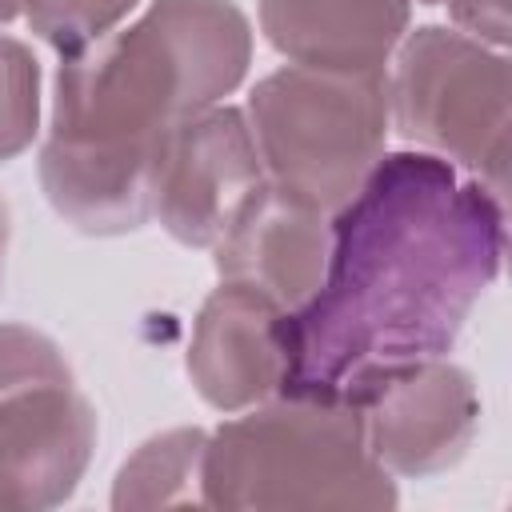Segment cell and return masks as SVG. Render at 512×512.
<instances>
[{"label":"cell","instance_id":"1","mask_svg":"<svg viewBox=\"0 0 512 512\" xmlns=\"http://www.w3.org/2000/svg\"><path fill=\"white\" fill-rule=\"evenodd\" d=\"M504 196L432 152H392L332 212L316 292L280 316V392L340 400L360 380L444 356L500 276Z\"/></svg>","mask_w":512,"mask_h":512},{"label":"cell","instance_id":"2","mask_svg":"<svg viewBox=\"0 0 512 512\" xmlns=\"http://www.w3.org/2000/svg\"><path fill=\"white\" fill-rule=\"evenodd\" d=\"M252 32L232 0H152L96 44L60 56L40 184L80 232H132L152 216V176L168 132L228 96Z\"/></svg>","mask_w":512,"mask_h":512},{"label":"cell","instance_id":"3","mask_svg":"<svg viewBox=\"0 0 512 512\" xmlns=\"http://www.w3.org/2000/svg\"><path fill=\"white\" fill-rule=\"evenodd\" d=\"M208 508H392L396 488L348 400L280 396L204 444Z\"/></svg>","mask_w":512,"mask_h":512},{"label":"cell","instance_id":"4","mask_svg":"<svg viewBox=\"0 0 512 512\" xmlns=\"http://www.w3.org/2000/svg\"><path fill=\"white\" fill-rule=\"evenodd\" d=\"M248 128L272 188L332 216L384 156V72L280 68L248 96Z\"/></svg>","mask_w":512,"mask_h":512},{"label":"cell","instance_id":"5","mask_svg":"<svg viewBox=\"0 0 512 512\" xmlns=\"http://www.w3.org/2000/svg\"><path fill=\"white\" fill-rule=\"evenodd\" d=\"M388 108L404 140L508 192V60L456 28H416L396 60Z\"/></svg>","mask_w":512,"mask_h":512},{"label":"cell","instance_id":"6","mask_svg":"<svg viewBox=\"0 0 512 512\" xmlns=\"http://www.w3.org/2000/svg\"><path fill=\"white\" fill-rule=\"evenodd\" d=\"M96 448V412L60 348L24 324H0L4 508L68 500Z\"/></svg>","mask_w":512,"mask_h":512},{"label":"cell","instance_id":"7","mask_svg":"<svg viewBox=\"0 0 512 512\" xmlns=\"http://www.w3.org/2000/svg\"><path fill=\"white\" fill-rule=\"evenodd\" d=\"M340 400L356 408L372 460L396 476L452 468L468 452L480 416L472 376L440 356L384 368Z\"/></svg>","mask_w":512,"mask_h":512},{"label":"cell","instance_id":"8","mask_svg":"<svg viewBox=\"0 0 512 512\" xmlns=\"http://www.w3.org/2000/svg\"><path fill=\"white\" fill-rule=\"evenodd\" d=\"M264 184L268 176L244 112L204 108L180 120L160 148L152 216L180 244L212 248Z\"/></svg>","mask_w":512,"mask_h":512},{"label":"cell","instance_id":"9","mask_svg":"<svg viewBox=\"0 0 512 512\" xmlns=\"http://www.w3.org/2000/svg\"><path fill=\"white\" fill-rule=\"evenodd\" d=\"M280 316L284 308L276 300L232 280L204 300L188 348V376L212 408L240 412L280 392Z\"/></svg>","mask_w":512,"mask_h":512},{"label":"cell","instance_id":"10","mask_svg":"<svg viewBox=\"0 0 512 512\" xmlns=\"http://www.w3.org/2000/svg\"><path fill=\"white\" fill-rule=\"evenodd\" d=\"M212 248L220 280L256 288L292 312L316 292L324 276L328 216L264 184Z\"/></svg>","mask_w":512,"mask_h":512},{"label":"cell","instance_id":"11","mask_svg":"<svg viewBox=\"0 0 512 512\" xmlns=\"http://www.w3.org/2000/svg\"><path fill=\"white\" fill-rule=\"evenodd\" d=\"M276 52L324 72H384L408 28V0H260Z\"/></svg>","mask_w":512,"mask_h":512},{"label":"cell","instance_id":"12","mask_svg":"<svg viewBox=\"0 0 512 512\" xmlns=\"http://www.w3.org/2000/svg\"><path fill=\"white\" fill-rule=\"evenodd\" d=\"M200 428H172L140 444V452L120 468L112 504L116 508H164V504H204L200 472H204Z\"/></svg>","mask_w":512,"mask_h":512},{"label":"cell","instance_id":"13","mask_svg":"<svg viewBox=\"0 0 512 512\" xmlns=\"http://www.w3.org/2000/svg\"><path fill=\"white\" fill-rule=\"evenodd\" d=\"M140 0H24L28 24L60 56H72L108 36Z\"/></svg>","mask_w":512,"mask_h":512},{"label":"cell","instance_id":"14","mask_svg":"<svg viewBox=\"0 0 512 512\" xmlns=\"http://www.w3.org/2000/svg\"><path fill=\"white\" fill-rule=\"evenodd\" d=\"M36 116H40L36 56L20 40L0 36V160H12L32 144Z\"/></svg>","mask_w":512,"mask_h":512},{"label":"cell","instance_id":"15","mask_svg":"<svg viewBox=\"0 0 512 512\" xmlns=\"http://www.w3.org/2000/svg\"><path fill=\"white\" fill-rule=\"evenodd\" d=\"M420 4H448L452 20L488 44H508V0H420Z\"/></svg>","mask_w":512,"mask_h":512},{"label":"cell","instance_id":"16","mask_svg":"<svg viewBox=\"0 0 512 512\" xmlns=\"http://www.w3.org/2000/svg\"><path fill=\"white\" fill-rule=\"evenodd\" d=\"M20 12H24V0H0V24H8Z\"/></svg>","mask_w":512,"mask_h":512},{"label":"cell","instance_id":"17","mask_svg":"<svg viewBox=\"0 0 512 512\" xmlns=\"http://www.w3.org/2000/svg\"><path fill=\"white\" fill-rule=\"evenodd\" d=\"M4 244H8V212L0 204V280H4Z\"/></svg>","mask_w":512,"mask_h":512},{"label":"cell","instance_id":"18","mask_svg":"<svg viewBox=\"0 0 512 512\" xmlns=\"http://www.w3.org/2000/svg\"><path fill=\"white\" fill-rule=\"evenodd\" d=\"M0 508H4V460H0Z\"/></svg>","mask_w":512,"mask_h":512}]
</instances>
